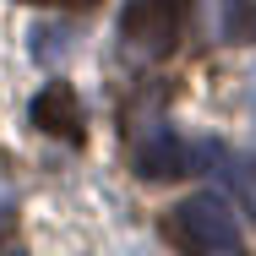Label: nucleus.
Segmentation results:
<instances>
[{"label": "nucleus", "mask_w": 256, "mask_h": 256, "mask_svg": "<svg viewBox=\"0 0 256 256\" xmlns=\"http://www.w3.org/2000/svg\"><path fill=\"white\" fill-rule=\"evenodd\" d=\"M33 126L54 136V142H66V148H82L88 142V114H82V98H76V88L71 82H50L38 98H33Z\"/></svg>", "instance_id": "20e7f679"}, {"label": "nucleus", "mask_w": 256, "mask_h": 256, "mask_svg": "<svg viewBox=\"0 0 256 256\" xmlns=\"http://www.w3.org/2000/svg\"><path fill=\"white\" fill-rule=\"evenodd\" d=\"M224 38L256 44V0H224Z\"/></svg>", "instance_id": "423d86ee"}, {"label": "nucleus", "mask_w": 256, "mask_h": 256, "mask_svg": "<svg viewBox=\"0 0 256 256\" xmlns=\"http://www.w3.org/2000/svg\"><path fill=\"white\" fill-rule=\"evenodd\" d=\"M50 6H93V0H50Z\"/></svg>", "instance_id": "6e6552de"}, {"label": "nucleus", "mask_w": 256, "mask_h": 256, "mask_svg": "<svg viewBox=\"0 0 256 256\" xmlns=\"http://www.w3.org/2000/svg\"><path fill=\"white\" fill-rule=\"evenodd\" d=\"M212 164H218V174L229 180L234 202L256 218V153H224V148H212Z\"/></svg>", "instance_id": "39448f33"}, {"label": "nucleus", "mask_w": 256, "mask_h": 256, "mask_svg": "<svg viewBox=\"0 0 256 256\" xmlns=\"http://www.w3.org/2000/svg\"><path fill=\"white\" fill-rule=\"evenodd\" d=\"M212 158V148H186L174 131L153 126L148 142L136 148V174L142 180H174V174H202V164Z\"/></svg>", "instance_id": "7ed1b4c3"}, {"label": "nucleus", "mask_w": 256, "mask_h": 256, "mask_svg": "<svg viewBox=\"0 0 256 256\" xmlns=\"http://www.w3.org/2000/svg\"><path fill=\"white\" fill-rule=\"evenodd\" d=\"M0 256H22V229H16V207H0Z\"/></svg>", "instance_id": "0eeeda50"}, {"label": "nucleus", "mask_w": 256, "mask_h": 256, "mask_svg": "<svg viewBox=\"0 0 256 256\" xmlns=\"http://www.w3.org/2000/svg\"><path fill=\"white\" fill-rule=\"evenodd\" d=\"M186 16H191V0H131L126 16H120V38L142 60H164L180 44Z\"/></svg>", "instance_id": "f03ea898"}, {"label": "nucleus", "mask_w": 256, "mask_h": 256, "mask_svg": "<svg viewBox=\"0 0 256 256\" xmlns=\"http://www.w3.org/2000/svg\"><path fill=\"white\" fill-rule=\"evenodd\" d=\"M169 234L180 240L186 256H251L234 207L224 202V196H212V191H202V196L174 207L169 212Z\"/></svg>", "instance_id": "f257e3e1"}]
</instances>
